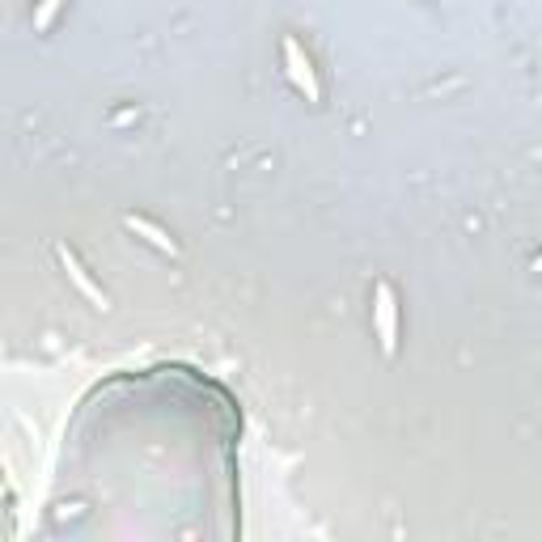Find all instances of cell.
Returning <instances> with one entry per match:
<instances>
[{"mask_svg": "<svg viewBox=\"0 0 542 542\" xmlns=\"http://www.w3.org/2000/svg\"><path fill=\"white\" fill-rule=\"evenodd\" d=\"M382 339H386V348H394V305H390L386 288H382Z\"/></svg>", "mask_w": 542, "mask_h": 542, "instance_id": "obj_1", "label": "cell"}, {"mask_svg": "<svg viewBox=\"0 0 542 542\" xmlns=\"http://www.w3.org/2000/svg\"><path fill=\"white\" fill-rule=\"evenodd\" d=\"M284 51H288V59H293V72H297V81H301V85L314 93V76H310V64H301V55H297V47H293V42H288Z\"/></svg>", "mask_w": 542, "mask_h": 542, "instance_id": "obj_2", "label": "cell"}]
</instances>
